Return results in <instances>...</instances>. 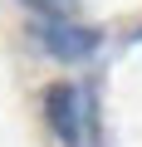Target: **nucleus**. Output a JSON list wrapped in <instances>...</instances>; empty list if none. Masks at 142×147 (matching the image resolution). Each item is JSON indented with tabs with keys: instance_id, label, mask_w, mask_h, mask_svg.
I'll list each match as a JSON object with an SVG mask.
<instances>
[{
	"instance_id": "nucleus-1",
	"label": "nucleus",
	"mask_w": 142,
	"mask_h": 147,
	"mask_svg": "<svg viewBox=\"0 0 142 147\" xmlns=\"http://www.w3.org/2000/svg\"><path fill=\"white\" fill-rule=\"evenodd\" d=\"M44 118H49V127H54L59 142L79 147V137H83V103H79V88L74 84H54L44 93Z\"/></svg>"
},
{
	"instance_id": "nucleus-2",
	"label": "nucleus",
	"mask_w": 142,
	"mask_h": 147,
	"mask_svg": "<svg viewBox=\"0 0 142 147\" xmlns=\"http://www.w3.org/2000/svg\"><path fill=\"white\" fill-rule=\"evenodd\" d=\"M39 44L54 54V59H88L93 49H98V30H88V25H69V20H44L39 25Z\"/></svg>"
},
{
	"instance_id": "nucleus-3",
	"label": "nucleus",
	"mask_w": 142,
	"mask_h": 147,
	"mask_svg": "<svg viewBox=\"0 0 142 147\" xmlns=\"http://www.w3.org/2000/svg\"><path fill=\"white\" fill-rule=\"evenodd\" d=\"M25 5H30V10H39V15H49V20H64L74 0H25Z\"/></svg>"
}]
</instances>
